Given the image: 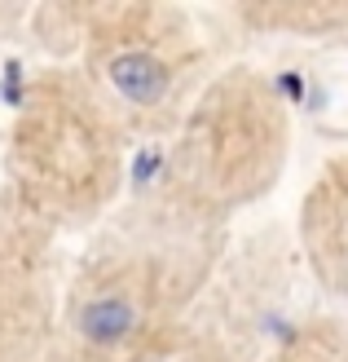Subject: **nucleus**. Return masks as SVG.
Returning a JSON list of instances; mask_svg holds the SVG:
<instances>
[{
    "mask_svg": "<svg viewBox=\"0 0 348 362\" xmlns=\"http://www.w3.org/2000/svg\"><path fill=\"white\" fill-rule=\"evenodd\" d=\"M229 226L137 186L62 269L53 362H181L203 345Z\"/></svg>",
    "mask_w": 348,
    "mask_h": 362,
    "instance_id": "obj_1",
    "label": "nucleus"
},
{
    "mask_svg": "<svg viewBox=\"0 0 348 362\" xmlns=\"http://www.w3.org/2000/svg\"><path fill=\"white\" fill-rule=\"evenodd\" d=\"M40 45L93 84L124 137H168L212 80V40L176 5H49L35 9Z\"/></svg>",
    "mask_w": 348,
    "mask_h": 362,
    "instance_id": "obj_2",
    "label": "nucleus"
},
{
    "mask_svg": "<svg viewBox=\"0 0 348 362\" xmlns=\"http://www.w3.org/2000/svg\"><path fill=\"white\" fill-rule=\"evenodd\" d=\"M128 151L115 115L80 66L62 58L31 66L5 133V190L53 234H88L119 204Z\"/></svg>",
    "mask_w": 348,
    "mask_h": 362,
    "instance_id": "obj_3",
    "label": "nucleus"
},
{
    "mask_svg": "<svg viewBox=\"0 0 348 362\" xmlns=\"http://www.w3.org/2000/svg\"><path fill=\"white\" fill-rule=\"evenodd\" d=\"M287 155L291 119L278 88L251 66H225L163 137V164L145 190L234 226V212L278 186Z\"/></svg>",
    "mask_w": 348,
    "mask_h": 362,
    "instance_id": "obj_4",
    "label": "nucleus"
},
{
    "mask_svg": "<svg viewBox=\"0 0 348 362\" xmlns=\"http://www.w3.org/2000/svg\"><path fill=\"white\" fill-rule=\"evenodd\" d=\"M58 239L0 190V362H53L66 269Z\"/></svg>",
    "mask_w": 348,
    "mask_h": 362,
    "instance_id": "obj_5",
    "label": "nucleus"
},
{
    "mask_svg": "<svg viewBox=\"0 0 348 362\" xmlns=\"http://www.w3.org/2000/svg\"><path fill=\"white\" fill-rule=\"evenodd\" d=\"M300 252L318 287L348 310V155L322 164L300 199Z\"/></svg>",
    "mask_w": 348,
    "mask_h": 362,
    "instance_id": "obj_6",
    "label": "nucleus"
},
{
    "mask_svg": "<svg viewBox=\"0 0 348 362\" xmlns=\"http://www.w3.org/2000/svg\"><path fill=\"white\" fill-rule=\"evenodd\" d=\"M256 362H348V310L300 318Z\"/></svg>",
    "mask_w": 348,
    "mask_h": 362,
    "instance_id": "obj_7",
    "label": "nucleus"
},
{
    "mask_svg": "<svg viewBox=\"0 0 348 362\" xmlns=\"http://www.w3.org/2000/svg\"><path fill=\"white\" fill-rule=\"evenodd\" d=\"M181 362H221V358H208V354H190V358H181Z\"/></svg>",
    "mask_w": 348,
    "mask_h": 362,
    "instance_id": "obj_8",
    "label": "nucleus"
}]
</instances>
